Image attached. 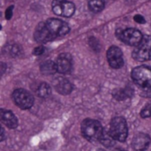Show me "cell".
Instances as JSON below:
<instances>
[{"label":"cell","mask_w":151,"mask_h":151,"mask_svg":"<svg viewBox=\"0 0 151 151\" xmlns=\"http://www.w3.org/2000/svg\"><path fill=\"white\" fill-rule=\"evenodd\" d=\"M103 132L104 128L97 120L87 119L81 123V134L84 138L90 142L99 141Z\"/></svg>","instance_id":"cell-1"},{"label":"cell","mask_w":151,"mask_h":151,"mask_svg":"<svg viewBox=\"0 0 151 151\" xmlns=\"http://www.w3.org/2000/svg\"><path fill=\"white\" fill-rule=\"evenodd\" d=\"M109 131L115 141L125 142L128 135V127L126 119L122 117H115L112 119Z\"/></svg>","instance_id":"cell-2"},{"label":"cell","mask_w":151,"mask_h":151,"mask_svg":"<svg viewBox=\"0 0 151 151\" xmlns=\"http://www.w3.org/2000/svg\"><path fill=\"white\" fill-rule=\"evenodd\" d=\"M133 81L141 88H151V67L148 65H140L132 71Z\"/></svg>","instance_id":"cell-3"},{"label":"cell","mask_w":151,"mask_h":151,"mask_svg":"<svg viewBox=\"0 0 151 151\" xmlns=\"http://www.w3.org/2000/svg\"><path fill=\"white\" fill-rule=\"evenodd\" d=\"M133 58L140 62L148 61L151 58V36L144 35L142 42L133 51Z\"/></svg>","instance_id":"cell-4"},{"label":"cell","mask_w":151,"mask_h":151,"mask_svg":"<svg viewBox=\"0 0 151 151\" xmlns=\"http://www.w3.org/2000/svg\"><path fill=\"white\" fill-rule=\"evenodd\" d=\"M12 100L14 104L22 110L30 109L35 102L34 96L26 89L18 88L12 93Z\"/></svg>","instance_id":"cell-5"},{"label":"cell","mask_w":151,"mask_h":151,"mask_svg":"<svg viewBox=\"0 0 151 151\" xmlns=\"http://www.w3.org/2000/svg\"><path fill=\"white\" fill-rule=\"evenodd\" d=\"M51 5L53 12L58 16L69 18L75 12L74 4L68 0H53Z\"/></svg>","instance_id":"cell-6"},{"label":"cell","mask_w":151,"mask_h":151,"mask_svg":"<svg viewBox=\"0 0 151 151\" xmlns=\"http://www.w3.org/2000/svg\"><path fill=\"white\" fill-rule=\"evenodd\" d=\"M119 38L127 45L136 47L142 40V34L134 28H127L124 30H120L118 34Z\"/></svg>","instance_id":"cell-7"},{"label":"cell","mask_w":151,"mask_h":151,"mask_svg":"<svg viewBox=\"0 0 151 151\" xmlns=\"http://www.w3.org/2000/svg\"><path fill=\"white\" fill-rule=\"evenodd\" d=\"M45 23L49 30L50 31V33L53 35L55 38L58 36H64L66 34H68L70 31V27L68 24L58 19L51 18V19H49Z\"/></svg>","instance_id":"cell-8"},{"label":"cell","mask_w":151,"mask_h":151,"mask_svg":"<svg viewBox=\"0 0 151 151\" xmlns=\"http://www.w3.org/2000/svg\"><path fill=\"white\" fill-rule=\"evenodd\" d=\"M107 60L111 68L119 69L124 65L123 53L117 46H111L107 50Z\"/></svg>","instance_id":"cell-9"},{"label":"cell","mask_w":151,"mask_h":151,"mask_svg":"<svg viewBox=\"0 0 151 151\" xmlns=\"http://www.w3.org/2000/svg\"><path fill=\"white\" fill-rule=\"evenodd\" d=\"M56 65L58 73L61 74H68L73 70V58L69 53L60 54L57 60Z\"/></svg>","instance_id":"cell-10"},{"label":"cell","mask_w":151,"mask_h":151,"mask_svg":"<svg viewBox=\"0 0 151 151\" xmlns=\"http://www.w3.org/2000/svg\"><path fill=\"white\" fill-rule=\"evenodd\" d=\"M35 40L39 43H46L55 39L53 35L49 30L45 22H41L37 25L35 30Z\"/></svg>","instance_id":"cell-11"},{"label":"cell","mask_w":151,"mask_h":151,"mask_svg":"<svg viewBox=\"0 0 151 151\" xmlns=\"http://www.w3.org/2000/svg\"><path fill=\"white\" fill-rule=\"evenodd\" d=\"M150 142V135L143 133H139L134 137L132 146L135 151H145L149 148Z\"/></svg>","instance_id":"cell-12"},{"label":"cell","mask_w":151,"mask_h":151,"mask_svg":"<svg viewBox=\"0 0 151 151\" xmlns=\"http://www.w3.org/2000/svg\"><path fill=\"white\" fill-rule=\"evenodd\" d=\"M0 119L1 122L8 128L15 129L18 127V119L16 116L11 111L1 109L0 110Z\"/></svg>","instance_id":"cell-13"},{"label":"cell","mask_w":151,"mask_h":151,"mask_svg":"<svg viewBox=\"0 0 151 151\" xmlns=\"http://www.w3.org/2000/svg\"><path fill=\"white\" fill-rule=\"evenodd\" d=\"M56 90L61 95H69L73 91V84L65 78L58 77L54 81Z\"/></svg>","instance_id":"cell-14"},{"label":"cell","mask_w":151,"mask_h":151,"mask_svg":"<svg viewBox=\"0 0 151 151\" xmlns=\"http://www.w3.org/2000/svg\"><path fill=\"white\" fill-rule=\"evenodd\" d=\"M41 72L45 74V75H50V74H54L55 73L58 72L57 70V65H56V62H53L51 60H48L43 62L41 65Z\"/></svg>","instance_id":"cell-15"},{"label":"cell","mask_w":151,"mask_h":151,"mask_svg":"<svg viewBox=\"0 0 151 151\" xmlns=\"http://www.w3.org/2000/svg\"><path fill=\"white\" fill-rule=\"evenodd\" d=\"M35 93H36V96H39L40 98H47L51 94V88L49 84L42 82L37 86L35 89Z\"/></svg>","instance_id":"cell-16"},{"label":"cell","mask_w":151,"mask_h":151,"mask_svg":"<svg viewBox=\"0 0 151 151\" xmlns=\"http://www.w3.org/2000/svg\"><path fill=\"white\" fill-rule=\"evenodd\" d=\"M114 141H115V139L111 136V134H110V131H106V130H104V132L99 139V142L106 148H111V147L114 146V144H115Z\"/></svg>","instance_id":"cell-17"},{"label":"cell","mask_w":151,"mask_h":151,"mask_svg":"<svg viewBox=\"0 0 151 151\" xmlns=\"http://www.w3.org/2000/svg\"><path fill=\"white\" fill-rule=\"evenodd\" d=\"M106 0H89L88 8L94 13H98L102 12L105 6Z\"/></svg>","instance_id":"cell-18"},{"label":"cell","mask_w":151,"mask_h":151,"mask_svg":"<svg viewBox=\"0 0 151 151\" xmlns=\"http://www.w3.org/2000/svg\"><path fill=\"white\" fill-rule=\"evenodd\" d=\"M4 52L11 57H18L21 53V48L18 44H8L4 49Z\"/></svg>","instance_id":"cell-19"},{"label":"cell","mask_w":151,"mask_h":151,"mask_svg":"<svg viewBox=\"0 0 151 151\" xmlns=\"http://www.w3.org/2000/svg\"><path fill=\"white\" fill-rule=\"evenodd\" d=\"M132 94H133V91L132 90L129 91V89L127 88V89H125V90H118L113 94V96L117 100H124V99H127L129 96H131Z\"/></svg>","instance_id":"cell-20"},{"label":"cell","mask_w":151,"mask_h":151,"mask_svg":"<svg viewBox=\"0 0 151 151\" xmlns=\"http://www.w3.org/2000/svg\"><path fill=\"white\" fill-rule=\"evenodd\" d=\"M151 116V109L150 108H144L142 111H141V117L143 119H147L150 118Z\"/></svg>","instance_id":"cell-21"},{"label":"cell","mask_w":151,"mask_h":151,"mask_svg":"<svg viewBox=\"0 0 151 151\" xmlns=\"http://www.w3.org/2000/svg\"><path fill=\"white\" fill-rule=\"evenodd\" d=\"M44 51H45L44 47H42V46H39V47L35 48V50H34L33 53H34V55H35V56H41V55H42V54L44 53Z\"/></svg>","instance_id":"cell-22"},{"label":"cell","mask_w":151,"mask_h":151,"mask_svg":"<svg viewBox=\"0 0 151 151\" xmlns=\"http://www.w3.org/2000/svg\"><path fill=\"white\" fill-rule=\"evenodd\" d=\"M13 8H14L13 5H10V6L6 9V11H5V18H6V19H10L12 18Z\"/></svg>","instance_id":"cell-23"},{"label":"cell","mask_w":151,"mask_h":151,"mask_svg":"<svg viewBox=\"0 0 151 151\" xmlns=\"http://www.w3.org/2000/svg\"><path fill=\"white\" fill-rule=\"evenodd\" d=\"M134 19L135 22H137V23H139V24H144V23L146 22L144 17L142 16V15H140V14H136V15L134 17Z\"/></svg>","instance_id":"cell-24"},{"label":"cell","mask_w":151,"mask_h":151,"mask_svg":"<svg viewBox=\"0 0 151 151\" xmlns=\"http://www.w3.org/2000/svg\"><path fill=\"white\" fill-rule=\"evenodd\" d=\"M1 138H0V141L1 142H3L4 139H5V134H4V128L3 127H1V136H0Z\"/></svg>","instance_id":"cell-25"},{"label":"cell","mask_w":151,"mask_h":151,"mask_svg":"<svg viewBox=\"0 0 151 151\" xmlns=\"http://www.w3.org/2000/svg\"><path fill=\"white\" fill-rule=\"evenodd\" d=\"M98 151H104V150H98Z\"/></svg>","instance_id":"cell-26"},{"label":"cell","mask_w":151,"mask_h":151,"mask_svg":"<svg viewBox=\"0 0 151 151\" xmlns=\"http://www.w3.org/2000/svg\"><path fill=\"white\" fill-rule=\"evenodd\" d=\"M116 151H125V150H116Z\"/></svg>","instance_id":"cell-27"}]
</instances>
